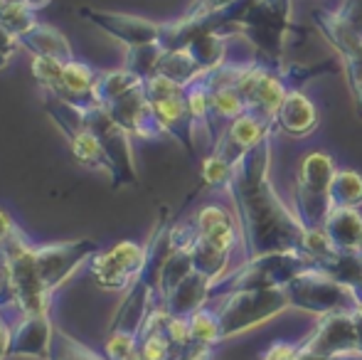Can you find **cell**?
Returning <instances> with one entry per match:
<instances>
[{"label":"cell","mask_w":362,"mask_h":360,"mask_svg":"<svg viewBox=\"0 0 362 360\" xmlns=\"http://www.w3.org/2000/svg\"><path fill=\"white\" fill-rule=\"evenodd\" d=\"M148 265V247L139 242H119L111 250L99 252L91 260V274L96 284L109 291H124L131 289L146 272Z\"/></svg>","instance_id":"obj_7"},{"label":"cell","mask_w":362,"mask_h":360,"mask_svg":"<svg viewBox=\"0 0 362 360\" xmlns=\"http://www.w3.org/2000/svg\"><path fill=\"white\" fill-rule=\"evenodd\" d=\"M20 47L33 57H52L59 62H69L74 57L72 42L67 40V35L47 23H37L33 30H28L20 37Z\"/></svg>","instance_id":"obj_21"},{"label":"cell","mask_w":362,"mask_h":360,"mask_svg":"<svg viewBox=\"0 0 362 360\" xmlns=\"http://www.w3.org/2000/svg\"><path fill=\"white\" fill-rule=\"evenodd\" d=\"M232 173H234V166L227 163L215 151L202 161V180H205L207 187H229Z\"/></svg>","instance_id":"obj_32"},{"label":"cell","mask_w":362,"mask_h":360,"mask_svg":"<svg viewBox=\"0 0 362 360\" xmlns=\"http://www.w3.org/2000/svg\"><path fill=\"white\" fill-rule=\"evenodd\" d=\"M144 89L148 96V104H151V111L163 134L180 141L185 149H192V139H195L197 129L192 124L190 111H187L185 87L170 82L163 74H153V77H148L144 82Z\"/></svg>","instance_id":"obj_6"},{"label":"cell","mask_w":362,"mask_h":360,"mask_svg":"<svg viewBox=\"0 0 362 360\" xmlns=\"http://www.w3.org/2000/svg\"><path fill=\"white\" fill-rule=\"evenodd\" d=\"M10 343H13V333H10V328L3 323V318H0V360L5 356H10Z\"/></svg>","instance_id":"obj_39"},{"label":"cell","mask_w":362,"mask_h":360,"mask_svg":"<svg viewBox=\"0 0 362 360\" xmlns=\"http://www.w3.org/2000/svg\"><path fill=\"white\" fill-rule=\"evenodd\" d=\"M212 301H217L215 311L222 326V341L274 321L288 308L284 289H244Z\"/></svg>","instance_id":"obj_5"},{"label":"cell","mask_w":362,"mask_h":360,"mask_svg":"<svg viewBox=\"0 0 362 360\" xmlns=\"http://www.w3.org/2000/svg\"><path fill=\"white\" fill-rule=\"evenodd\" d=\"M353 96H355V104H358L360 114H362V87H360V89H355V91H353Z\"/></svg>","instance_id":"obj_41"},{"label":"cell","mask_w":362,"mask_h":360,"mask_svg":"<svg viewBox=\"0 0 362 360\" xmlns=\"http://www.w3.org/2000/svg\"><path fill=\"white\" fill-rule=\"evenodd\" d=\"M35 13L37 10L28 0H0V30L10 33L13 37H23L40 23Z\"/></svg>","instance_id":"obj_27"},{"label":"cell","mask_w":362,"mask_h":360,"mask_svg":"<svg viewBox=\"0 0 362 360\" xmlns=\"http://www.w3.org/2000/svg\"><path fill=\"white\" fill-rule=\"evenodd\" d=\"M360 311H362V303H360Z\"/></svg>","instance_id":"obj_43"},{"label":"cell","mask_w":362,"mask_h":360,"mask_svg":"<svg viewBox=\"0 0 362 360\" xmlns=\"http://www.w3.org/2000/svg\"><path fill=\"white\" fill-rule=\"evenodd\" d=\"M45 109H47L49 119L57 124V129L62 131L67 139L79 134L81 129H86V106L72 104L67 99H59L54 94H42Z\"/></svg>","instance_id":"obj_26"},{"label":"cell","mask_w":362,"mask_h":360,"mask_svg":"<svg viewBox=\"0 0 362 360\" xmlns=\"http://www.w3.org/2000/svg\"><path fill=\"white\" fill-rule=\"evenodd\" d=\"M308 351L318 353L323 358H350L358 356V331L355 318L348 311L328 313L320 316L310 336L300 343Z\"/></svg>","instance_id":"obj_11"},{"label":"cell","mask_w":362,"mask_h":360,"mask_svg":"<svg viewBox=\"0 0 362 360\" xmlns=\"http://www.w3.org/2000/svg\"><path fill=\"white\" fill-rule=\"evenodd\" d=\"M18 50H23V47H20V37H13L10 33L0 30V69L8 67L10 59L15 57V52H18Z\"/></svg>","instance_id":"obj_36"},{"label":"cell","mask_w":362,"mask_h":360,"mask_svg":"<svg viewBox=\"0 0 362 360\" xmlns=\"http://www.w3.org/2000/svg\"><path fill=\"white\" fill-rule=\"evenodd\" d=\"M237 89L249 114L262 116V119L276 124V114L288 94L286 79L281 74L257 62H247V69L237 82Z\"/></svg>","instance_id":"obj_8"},{"label":"cell","mask_w":362,"mask_h":360,"mask_svg":"<svg viewBox=\"0 0 362 360\" xmlns=\"http://www.w3.org/2000/svg\"><path fill=\"white\" fill-rule=\"evenodd\" d=\"M18 235H23V232L18 230V225L13 222V217H10L5 210H0V252H3Z\"/></svg>","instance_id":"obj_37"},{"label":"cell","mask_w":362,"mask_h":360,"mask_svg":"<svg viewBox=\"0 0 362 360\" xmlns=\"http://www.w3.org/2000/svg\"><path fill=\"white\" fill-rule=\"evenodd\" d=\"M212 298V281L200 272H192L163 298V308L170 316H182L190 318L195 311H200L202 306H207Z\"/></svg>","instance_id":"obj_17"},{"label":"cell","mask_w":362,"mask_h":360,"mask_svg":"<svg viewBox=\"0 0 362 360\" xmlns=\"http://www.w3.org/2000/svg\"><path fill=\"white\" fill-rule=\"evenodd\" d=\"M146 79L139 77L134 69L124 67H116V69H106V72H99V79H96V89H94V104L106 106L111 101L121 99L124 94L129 91L144 87Z\"/></svg>","instance_id":"obj_22"},{"label":"cell","mask_w":362,"mask_h":360,"mask_svg":"<svg viewBox=\"0 0 362 360\" xmlns=\"http://www.w3.org/2000/svg\"><path fill=\"white\" fill-rule=\"evenodd\" d=\"M320 119L315 104L300 89H288L281 109L276 114V131L291 136V139H305L315 134Z\"/></svg>","instance_id":"obj_16"},{"label":"cell","mask_w":362,"mask_h":360,"mask_svg":"<svg viewBox=\"0 0 362 360\" xmlns=\"http://www.w3.org/2000/svg\"><path fill=\"white\" fill-rule=\"evenodd\" d=\"M190 338L192 343L197 346H207V348H215L217 343H222V326H219V316L215 311V306H202L200 311H195L190 318Z\"/></svg>","instance_id":"obj_29"},{"label":"cell","mask_w":362,"mask_h":360,"mask_svg":"<svg viewBox=\"0 0 362 360\" xmlns=\"http://www.w3.org/2000/svg\"><path fill=\"white\" fill-rule=\"evenodd\" d=\"M86 129L94 131L99 141L104 144L106 156L111 161V178L119 185L124 182H136V163H134V149H131V136L121 126L111 121L104 106L91 104L86 106Z\"/></svg>","instance_id":"obj_9"},{"label":"cell","mask_w":362,"mask_h":360,"mask_svg":"<svg viewBox=\"0 0 362 360\" xmlns=\"http://www.w3.org/2000/svg\"><path fill=\"white\" fill-rule=\"evenodd\" d=\"M300 343L291 341H274L267 351L262 353V360H298Z\"/></svg>","instance_id":"obj_35"},{"label":"cell","mask_w":362,"mask_h":360,"mask_svg":"<svg viewBox=\"0 0 362 360\" xmlns=\"http://www.w3.org/2000/svg\"><path fill=\"white\" fill-rule=\"evenodd\" d=\"M69 149H72V156L79 166L111 175V161H109V156H106L104 144H101L94 131L81 129L79 134L69 139Z\"/></svg>","instance_id":"obj_25"},{"label":"cell","mask_w":362,"mask_h":360,"mask_svg":"<svg viewBox=\"0 0 362 360\" xmlns=\"http://www.w3.org/2000/svg\"><path fill=\"white\" fill-rule=\"evenodd\" d=\"M335 13H338V18L353 30L355 37L362 42V0H343L335 8Z\"/></svg>","instance_id":"obj_33"},{"label":"cell","mask_w":362,"mask_h":360,"mask_svg":"<svg viewBox=\"0 0 362 360\" xmlns=\"http://www.w3.org/2000/svg\"><path fill=\"white\" fill-rule=\"evenodd\" d=\"M96 257V245L89 240L79 242H57V245L35 247V265H37L40 281L47 291L67 281L84 262Z\"/></svg>","instance_id":"obj_10"},{"label":"cell","mask_w":362,"mask_h":360,"mask_svg":"<svg viewBox=\"0 0 362 360\" xmlns=\"http://www.w3.org/2000/svg\"><path fill=\"white\" fill-rule=\"evenodd\" d=\"M333 207H362V173L353 168H338L330 182Z\"/></svg>","instance_id":"obj_28"},{"label":"cell","mask_w":362,"mask_h":360,"mask_svg":"<svg viewBox=\"0 0 362 360\" xmlns=\"http://www.w3.org/2000/svg\"><path fill=\"white\" fill-rule=\"evenodd\" d=\"M192 225H195L197 237H202L227 255H234L242 247V227H239L237 215L217 202L202 205L192 217Z\"/></svg>","instance_id":"obj_15"},{"label":"cell","mask_w":362,"mask_h":360,"mask_svg":"<svg viewBox=\"0 0 362 360\" xmlns=\"http://www.w3.org/2000/svg\"><path fill=\"white\" fill-rule=\"evenodd\" d=\"M338 170L333 156L325 151H310L303 156L298 166L293 187V212L305 230L323 227L328 212L333 210L330 202V182Z\"/></svg>","instance_id":"obj_4"},{"label":"cell","mask_w":362,"mask_h":360,"mask_svg":"<svg viewBox=\"0 0 362 360\" xmlns=\"http://www.w3.org/2000/svg\"><path fill=\"white\" fill-rule=\"evenodd\" d=\"M165 47L160 42H151V45H141V47H131L129 57H126V67L134 69L139 77H153L158 72V64H160Z\"/></svg>","instance_id":"obj_30"},{"label":"cell","mask_w":362,"mask_h":360,"mask_svg":"<svg viewBox=\"0 0 362 360\" xmlns=\"http://www.w3.org/2000/svg\"><path fill=\"white\" fill-rule=\"evenodd\" d=\"M274 131H276V124L247 111V114H242L239 119L229 121L224 126V131L217 136V144L212 146V151L217 156H222L227 163L237 166L254 146H259L264 139L274 136Z\"/></svg>","instance_id":"obj_13"},{"label":"cell","mask_w":362,"mask_h":360,"mask_svg":"<svg viewBox=\"0 0 362 360\" xmlns=\"http://www.w3.org/2000/svg\"><path fill=\"white\" fill-rule=\"evenodd\" d=\"M28 3H30V5H33V8H35V10H40V8H45V5H47V3H49V0H28Z\"/></svg>","instance_id":"obj_42"},{"label":"cell","mask_w":362,"mask_h":360,"mask_svg":"<svg viewBox=\"0 0 362 360\" xmlns=\"http://www.w3.org/2000/svg\"><path fill=\"white\" fill-rule=\"evenodd\" d=\"M52 351V326H49L45 313L25 316L20 328L13 333L10 343V356H35L47 358Z\"/></svg>","instance_id":"obj_19"},{"label":"cell","mask_w":362,"mask_h":360,"mask_svg":"<svg viewBox=\"0 0 362 360\" xmlns=\"http://www.w3.org/2000/svg\"><path fill=\"white\" fill-rule=\"evenodd\" d=\"M190 255H192L195 272L205 274L212 284H217L219 279H224L232 272V255L217 250L215 245L205 242L202 237H195V242L190 245Z\"/></svg>","instance_id":"obj_24"},{"label":"cell","mask_w":362,"mask_h":360,"mask_svg":"<svg viewBox=\"0 0 362 360\" xmlns=\"http://www.w3.org/2000/svg\"><path fill=\"white\" fill-rule=\"evenodd\" d=\"M84 20H89L96 30L106 33L109 37H114L116 42H121L126 50L141 47V45L160 42L163 37V25L153 23L148 18H139V15L129 13H106V10H94L84 8L81 10Z\"/></svg>","instance_id":"obj_12"},{"label":"cell","mask_w":362,"mask_h":360,"mask_svg":"<svg viewBox=\"0 0 362 360\" xmlns=\"http://www.w3.org/2000/svg\"><path fill=\"white\" fill-rule=\"evenodd\" d=\"M272 166V136L254 146L237 166L229 180L234 215L242 227L244 262L272 252H291L303 245L305 227L281 200L269 180Z\"/></svg>","instance_id":"obj_1"},{"label":"cell","mask_w":362,"mask_h":360,"mask_svg":"<svg viewBox=\"0 0 362 360\" xmlns=\"http://www.w3.org/2000/svg\"><path fill=\"white\" fill-rule=\"evenodd\" d=\"M284 291L288 298V308L313 313L318 318L338 311L353 313L362 303V294L358 286H350V284L330 277L320 267H310V269L300 272L284 286Z\"/></svg>","instance_id":"obj_3"},{"label":"cell","mask_w":362,"mask_h":360,"mask_svg":"<svg viewBox=\"0 0 362 360\" xmlns=\"http://www.w3.org/2000/svg\"><path fill=\"white\" fill-rule=\"evenodd\" d=\"M323 232L338 252L362 255V212L358 207H333L323 222Z\"/></svg>","instance_id":"obj_18"},{"label":"cell","mask_w":362,"mask_h":360,"mask_svg":"<svg viewBox=\"0 0 362 360\" xmlns=\"http://www.w3.org/2000/svg\"><path fill=\"white\" fill-rule=\"evenodd\" d=\"M62 67L64 62L52 57H33L30 59V72H33L37 87L42 94H57L59 82H62Z\"/></svg>","instance_id":"obj_31"},{"label":"cell","mask_w":362,"mask_h":360,"mask_svg":"<svg viewBox=\"0 0 362 360\" xmlns=\"http://www.w3.org/2000/svg\"><path fill=\"white\" fill-rule=\"evenodd\" d=\"M242 3V0H197V5H200L202 10H205L207 15H224V13H232L237 5Z\"/></svg>","instance_id":"obj_38"},{"label":"cell","mask_w":362,"mask_h":360,"mask_svg":"<svg viewBox=\"0 0 362 360\" xmlns=\"http://www.w3.org/2000/svg\"><path fill=\"white\" fill-rule=\"evenodd\" d=\"M310 267H315V262L298 250L254 257V260H247L239 267H234L217 284H212V298L244 291V289H284L291 279H296L300 272L310 269Z\"/></svg>","instance_id":"obj_2"},{"label":"cell","mask_w":362,"mask_h":360,"mask_svg":"<svg viewBox=\"0 0 362 360\" xmlns=\"http://www.w3.org/2000/svg\"><path fill=\"white\" fill-rule=\"evenodd\" d=\"M353 318H355V331H358V356H362V311H353Z\"/></svg>","instance_id":"obj_40"},{"label":"cell","mask_w":362,"mask_h":360,"mask_svg":"<svg viewBox=\"0 0 362 360\" xmlns=\"http://www.w3.org/2000/svg\"><path fill=\"white\" fill-rule=\"evenodd\" d=\"M106 114L111 116L116 126L126 131L131 139H158L163 136L160 126H158L156 116L151 111V104H148V96H146V89L139 87L129 94H124L121 99L111 101V104L104 106Z\"/></svg>","instance_id":"obj_14"},{"label":"cell","mask_w":362,"mask_h":360,"mask_svg":"<svg viewBox=\"0 0 362 360\" xmlns=\"http://www.w3.org/2000/svg\"><path fill=\"white\" fill-rule=\"evenodd\" d=\"M156 74H163V77H168L170 82L180 84V87H190L192 82H197V79L205 77L202 67L195 62V57H192V52L187 47L165 50V54H163Z\"/></svg>","instance_id":"obj_23"},{"label":"cell","mask_w":362,"mask_h":360,"mask_svg":"<svg viewBox=\"0 0 362 360\" xmlns=\"http://www.w3.org/2000/svg\"><path fill=\"white\" fill-rule=\"evenodd\" d=\"M96 79H99V72H96L89 62L72 57L69 62H64L62 82H59V89H57V94H54V96H59V99H67V101L79 104V106H91V104H94Z\"/></svg>","instance_id":"obj_20"},{"label":"cell","mask_w":362,"mask_h":360,"mask_svg":"<svg viewBox=\"0 0 362 360\" xmlns=\"http://www.w3.org/2000/svg\"><path fill=\"white\" fill-rule=\"evenodd\" d=\"M54 358L57 360H101L99 356H94L89 348L79 346L76 341H69L67 336H62V343L54 346Z\"/></svg>","instance_id":"obj_34"}]
</instances>
